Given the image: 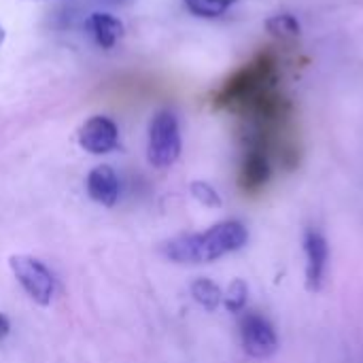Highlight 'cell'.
<instances>
[{"mask_svg":"<svg viewBox=\"0 0 363 363\" xmlns=\"http://www.w3.org/2000/svg\"><path fill=\"white\" fill-rule=\"evenodd\" d=\"M87 26L96 38V43L102 47V49H113L119 38L123 36V23L119 17L111 15V13H102V11H96L89 15L87 19Z\"/></svg>","mask_w":363,"mask_h":363,"instance_id":"obj_10","label":"cell"},{"mask_svg":"<svg viewBox=\"0 0 363 363\" xmlns=\"http://www.w3.org/2000/svg\"><path fill=\"white\" fill-rule=\"evenodd\" d=\"M274 81V64L262 55L255 62L242 66L217 94V104L228 108L249 111L262 96H266Z\"/></svg>","mask_w":363,"mask_h":363,"instance_id":"obj_2","label":"cell"},{"mask_svg":"<svg viewBox=\"0 0 363 363\" xmlns=\"http://www.w3.org/2000/svg\"><path fill=\"white\" fill-rule=\"evenodd\" d=\"M304 255H306V287L308 291H319L328 274L330 245L328 238L315 228L306 230L304 234Z\"/></svg>","mask_w":363,"mask_h":363,"instance_id":"obj_7","label":"cell"},{"mask_svg":"<svg viewBox=\"0 0 363 363\" xmlns=\"http://www.w3.org/2000/svg\"><path fill=\"white\" fill-rule=\"evenodd\" d=\"M191 196H194L200 204H204L206 208H221V204H223V200H221V196L217 194V189H215L213 185L204 183V181H194V183H191Z\"/></svg>","mask_w":363,"mask_h":363,"instance_id":"obj_15","label":"cell"},{"mask_svg":"<svg viewBox=\"0 0 363 363\" xmlns=\"http://www.w3.org/2000/svg\"><path fill=\"white\" fill-rule=\"evenodd\" d=\"M87 194L102 206H115L119 198V181L115 170L106 164L91 168L87 174Z\"/></svg>","mask_w":363,"mask_h":363,"instance_id":"obj_9","label":"cell"},{"mask_svg":"<svg viewBox=\"0 0 363 363\" xmlns=\"http://www.w3.org/2000/svg\"><path fill=\"white\" fill-rule=\"evenodd\" d=\"M79 145L91 155H106L119 145V130L113 119L104 115L89 117L79 130Z\"/></svg>","mask_w":363,"mask_h":363,"instance_id":"obj_6","label":"cell"},{"mask_svg":"<svg viewBox=\"0 0 363 363\" xmlns=\"http://www.w3.org/2000/svg\"><path fill=\"white\" fill-rule=\"evenodd\" d=\"M272 177L270 157L264 147L253 145L240 166V187L245 191H259Z\"/></svg>","mask_w":363,"mask_h":363,"instance_id":"obj_8","label":"cell"},{"mask_svg":"<svg viewBox=\"0 0 363 363\" xmlns=\"http://www.w3.org/2000/svg\"><path fill=\"white\" fill-rule=\"evenodd\" d=\"M102 2H106V4H125L130 0H102Z\"/></svg>","mask_w":363,"mask_h":363,"instance_id":"obj_17","label":"cell"},{"mask_svg":"<svg viewBox=\"0 0 363 363\" xmlns=\"http://www.w3.org/2000/svg\"><path fill=\"white\" fill-rule=\"evenodd\" d=\"M240 340L242 349L253 359H268L279 351V336L272 323L257 315L247 313L240 321Z\"/></svg>","mask_w":363,"mask_h":363,"instance_id":"obj_5","label":"cell"},{"mask_svg":"<svg viewBox=\"0 0 363 363\" xmlns=\"http://www.w3.org/2000/svg\"><path fill=\"white\" fill-rule=\"evenodd\" d=\"M183 2L189 9V13H194L196 17L217 19L223 17L238 0H183Z\"/></svg>","mask_w":363,"mask_h":363,"instance_id":"obj_12","label":"cell"},{"mask_svg":"<svg viewBox=\"0 0 363 363\" xmlns=\"http://www.w3.org/2000/svg\"><path fill=\"white\" fill-rule=\"evenodd\" d=\"M191 298L204 308V311H208V313H213V311H217L219 306H221V302H223V291L219 289V285L217 283H213L211 279H196L194 283H191Z\"/></svg>","mask_w":363,"mask_h":363,"instance_id":"obj_11","label":"cell"},{"mask_svg":"<svg viewBox=\"0 0 363 363\" xmlns=\"http://www.w3.org/2000/svg\"><path fill=\"white\" fill-rule=\"evenodd\" d=\"M2 40H4V28L0 26V45H2Z\"/></svg>","mask_w":363,"mask_h":363,"instance_id":"obj_18","label":"cell"},{"mask_svg":"<svg viewBox=\"0 0 363 363\" xmlns=\"http://www.w3.org/2000/svg\"><path fill=\"white\" fill-rule=\"evenodd\" d=\"M247 302H249V287H247V283H245L242 279H234V281L230 283V287L225 289L223 302H221V304H223L230 313L238 315V313H242V311L247 308Z\"/></svg>","mask_w":363,"mask_h":363,"instance_id":"obj_13","label":"cell"},{"mask_svg":"<svg viewBox=\"0 0 363 363\" xmlns=\"http://www.w3.org/2000/svg\"><path fill=\"white\" fill-rule=\"evenodd\" d=\"M249 240L247 228L236 221L228 219L215 223L206 232L200 234H185L162 245V255L174 264H211L230 253L240 251Z\"/></svg>","mask_w":363,"mask_h":363,"instance_id":"obj_1","label":"cell"},{"mask_svg":"<svg viewBox=\"0 0 363 363\" xmlns=\"http://www.w3.org/2000/svg\"><path fill=\"white\" fill-rule=\"evenodd\" d=\"M266 28L270 30V34L274 36H298L300 34V23L294 15L289 13H279V15H272L268 21H266Z\"/></svg>","mask_w":363,"mask_h":363,"instance_id":"obj_14","label":"cell"},{"mask_svg":"<svg viewBox=\"0 0 363 363\" xmlns=\"http://www.w3.org/2000/svg\"><path fill=\"white\" fill-rule=\"evenodd\" d=\"M9 332H11V321L0 313V340H4L9 336Z\"/></svg>","mask_w":363,"mask_h":363,"instance_id":"obj_16","label":"cell"},{"mask_svg":"<svg viewBox=\"0 0 363 363\" xmlns=\"http://www.w3.org/2000/svg\"><path fill=\"white\" fill-rule=\"evenodd\" d=\"M9 266L17 283L38 306L51 304L55 296V279L40 259L32 255H11Z\"/></svg>","mask_w":363,"mask_h":363,"instance_id":"obj_4","label":"cell"},{"mask_svg":"<svg viewBox=\"0 0 363 363\" xmlns=\"http://www.w3.org/2000/svg\"><path fill=\"white\" fill-rule=\"evenodd\" d=\"M181 128L170 111H160L149 123L147 157L155 168H170L181 155Z\"/></svg>","mask_w":363,"mask_h":363,"instance_id":"obj_3","label":"cell"}]
</instances>
